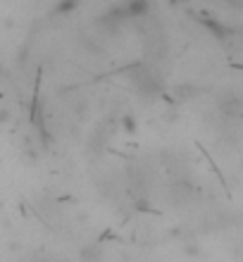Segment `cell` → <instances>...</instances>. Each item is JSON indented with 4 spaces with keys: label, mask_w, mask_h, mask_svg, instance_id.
Listing matches in <instances>:
<instances>
[{
    "label": "cell",
    "mask_w": 243,
    "mask_h": 262,
    "mask_svg": "<svg viewBox=\"0 0 243 262\" xmlns=\"http://www.w3.org/2000/svg\"><path fill=\"white\" fill-rule=\"evenodd\" d=\"M131 81L143 98H155V96H160V91H162L160 76L155 74L150 67H146V64H139V67L131 69Z\"/></svg>",
    "instance_id": "6da1fadb"
},
{
    "label": "cell",
    "mask_w": 243,
    "mask_h": 262,
    "mask_svg": "<svg viewBox=\"0 0 243 262\" xmlns=\"http://www.w3.org/2000/svg\"><path fill=\"white\" fill-rule=\"evenodd\" d=\"M217 107L227 117H234V119L241 117V98L236 93H222V96L217 98Z\"/></svg>",
    "instance_id": "7a4b0ae2"
},
{
    "label": "cell",
    "mask_w": 243,
    "mask_h": 262,
    "mask_svg": "<svg viewBox=\"0 0 243 262\" xmlns=\"http://www.w3.org/2000/svg\"><path fill=\"white\" fill-rule=\"evenodd\" d=\"M124 12H126V19H141L143 14L150 12V5L146 0H136V3H124Z\"/></svg>",
    "instance_id": "3957f363"
},
{
    "label": "cell",
    "mask_w": 243,
    "mask_h": 262,
    "mask_svg": "<svg viewBox=\"0 0 243 262\" xmlns=\"http://www.w3.org/2000/svg\"><path fill=\"white\" fill-rule=\"evenodd\" d=\"M198 93H201V91H198V86H193V83H179V86H174V96L179 98V100H193Z\"/></svg>",
    "instance_id": "277c9868"
},
{
    "label": "cell",
    "mask_w": 243,
    "mask_h": 262,
    "mask_svg": "<svg viewBox=\"0 0 243 262\" xmlns=\"http://www.w3.org/2000/svg\"><path fill=\"white\" fill-rule=\"evenodd\" d=\"M77 7H79L77 0H62V3H57V5L50 10V14H55V17H64V14H72Z\"/></svg>",
    "instance_id": "5b68a950"
},
{
    "label": "cell",
    "mask_w": 243,
    "mask_h": 262,
    "mask_svg": "<svg viewBox=\"0 0 243 262\" xmlns=\"http://www.w3.org/2000/svg\"><path fill=\"white\" fill-rule=\"evenodd\" d=\"M119 124H122V131H124V134H129V136L139 131V122H136V115H134V112H124Z\"/></svg>",
    "instance_id": "8992f818"
},
{
    "label": "cell",
    "mask_w": 243,
    "mask_h": 262,
    "mask_svg": "<svg viewBox=\"0 0 243 262\" xmlns=\"http://www.w3.org/2000/svg\"><path fill=\"white\" fill-rule=\"evenodd\" d=\"M100 257H103V253H100V248H96V246H86V248H81V260L83 262H100Z\"/></svg>",
    "instance_id": "52a82bcc"
},
{
    "label": "cell",
    "mask_w": 243,
    "mask_h": 262,
    "mask_svg": "<svg viewBox=\"0 0 243 262\" xmlns=\"http://www.w3.org/2000/svg\"><path fill=\"white\" fill-rule=\"evenodd\" d=\"M184 253H186V255L198 257L201 255V246H198V243H186V246H184Z\"/></svg>",
    "instance_id": "ba28073f"
},
{
    "label": "cell",
    "mask_w": 243,
    "mask_h": 262,
    "mask_svg": "<svg viewBox=\"0 0 243 262\" xmlns=\"http://www.w3.org/2000/svg\"><path fill=\"white\" fill-rule=\"evenodd\" d=\"M12 122V110L10 107H0V124H10Z\"/></svg>",
    "instance_id": "9c48e42d"
}]
</instances>
